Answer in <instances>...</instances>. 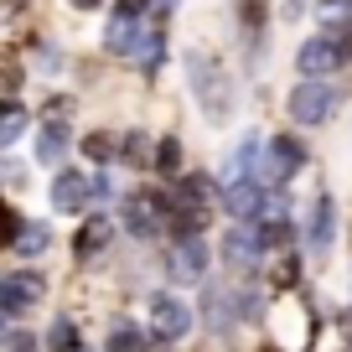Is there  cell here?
<instances>
[{
	"instance_id": "1",
	"label": "cell",
	"mask_w": 352,
	"mask_h": 352,
	"mask_svg": "<svg viewBox=\"0 0 352 352\" xmlns=\"http://www.w3.org/2000/svg\"><path fill=\"white\" fill-rule=\"evenodd\" d=\"M187 78H192V88H197L202 114H208L212 124H223L233 114V83H228V73H223V63L197 47V52H187Z\"/></svg>"
},
{
	"instance_id": "2",
	"label": "cell",
	"mask_w": 352,
	"mask_h": 352,
	"mask_svg": "<svg viewBox=\"0 0 352 352\" xmlns=\"http://www.w3.org/2000/svg\"><path fill=\"white\" fill-rule=\"evenodd\" d=\"M285 109H290V120H296L300 130H316V124L331 120V109H337V88L321 83V78H306V83L290 88Z\"/></svg>"
},
{
	"instance_id": "3",
	"label": "cell",
	"mask_w": 352,
	"mask_h": 352,
	"mask_svg": "<svg viewBox=\"0 0 352 352\" xmlns=\"http://www.w3.org/2000/svg\"><path fill=\"white\" fill-rule=\"evenodd\" d=\"M94 192H99V176H88V171H57L52 176V212H83Z\"/></svg>"
},
{
	"instance_id": "4",
	"label": "cell",
	"mask_w": 352,
	"mask_h": 352,
	"mask_svg": "<svg viewBox=\"0 0 352 352\" xmlns=\"http://www.w3.org/2000/svg\"><path fill=\"white\" fill-rule=\"evenodd\" d=\"M36 296H42V275H36V270H16V275L0 280V311H6V316H21Z\"/></svg>"
},
{
	"instance_id": "5",
	"label": "cell",
	"mask_w": 352,
	"mask_h": 352,
	"mask_svg": "<svg viewBox=\"0 0 352 352\" xmlns=\"http://www.w3.org/2000/svg\"><path fill=\"white\" fill-rule=\"evenodd\" d=\"M342 63H347V57H342V42H331V36H311L296 52V67L306 78H321V73H331V67H342Z\"/></svg>"
},
{
	"instance_id": "6",
	"label": "cell",
	"mask_w": 352,
	"mask_h": 352,
	"mask_svg": "<svg viewBox=\"0 0 352 352\" xmlns=\"http://www.w3.org/2000/svg\"><path fill=\"white\" fill-rule=\"evenodd\" d=\"M124 228H130L135 239H155V233L166 228L161 197H151V192H140V197H130V202H124Z\"/></svg>"
},
{
	"instance_id": "7",
	"label": "cell",
	"mask_w": 352,
	"mask_h": 352,
	"mask_svg": "<svg viewBox=\"0 0 352 352\" xmlns=\"http://www.w3.org/2000/svg\"><path fill=\"white\" fill-rule=\"evenodd\" d=\"M187 327H192V311L182 306L176 296H155L151 300V331H155V337H166V342L187 337Z\"/></svg>"
},
{
	"instance_id": "8",
	"label": "cell",
	"mask_w": 352,
	"mask_h": 352,
	"mask_svg": "<svg viewBox=\"0 0 352 352\" xmlns=\"http://www.w3.org/2000/svg\"><path fill=\"white\" fill-rule=\"evenodd\" d=\"M300 166H306V151H300V140H290V135H275V140H270L264 176H270V182H285V176H296Z\"/></svg>"
},
{
	"instance_id": "9",
	"label": "cell",
	"mask_w": 352,
	"mask_h": 352,
	"mask_svg": "<svg viewBox=\"0 0 352 352\" xmlns=\"http://www.w3.org/2000/svg\"><path fill=\"white\" fill-rule=\"evenodd\" d=\"M109 239H114V223L104 218V212H94V218H83V228L73 233V249H78V259H94V254L109 249Z\"/></svg>"
},
{
	"instance_id": "10",
	"label": "cell",
	"mask_w": 352,
	"mask_h": 352,
	"mask_svg": "<svg viewBox=\"0 0 352 352\" xmlns=\"http://www.w3.org/2000/svg\"><path fill=\"white\" fill-rule=\"evenodd\" d=\"M223 202H228L233 218H259L270 197L259 192V182H254V176H243V182H228V197H223Z\"/></svg>"
},
{
	"instance_id": "11",
	"label": "cell",
	"mask_w": 352,
	"mask_h": 352,
	"mask_svg": "<svg viewBox=\"0 0 352 352\" xmlns=\"http://www.w3.org/2000/svg\"><path fill=\"white\" fill-rule=\"evenodd\" d=\"M171 275L176 280L208 275V243H202V239H182V243H176V254H171Z\"/></svg>"
},
{
	"instance_id": "12",
	"label": "cell",
	"mask_w": 352,
	"mask_h": 352,
	"mask_svg": "<svg viewBox=\"0 0 352 352\" xmlns=\"http://www.w3.org/2000/svg\"><path fill=\"white\" fill-rule=\"evenodd\" d=\"M259 233H249V228H233L228 239H223V259L233 264V270H243V264H254V254H259Z\"/></svg>"
},
{
	"instance_id": "13",
	"label": "cell",
	"mask_w": 352,
	"mask_h": 352,
	"mask_svg": "<svg viewBox=\"0 0 352 352\" xmlns=\"http://www.w3.org/2000/svg\"><path fill=\"white\" fill-rule=\"evenodd\" d=\"M331 233H337V202L321 192V197H316V212H311V249H327Z\"/></svg>"
},
{
	"instance_id": "14",
	"label": "cell",
	"mask_w": 352,
	"mask_h": 352,
	"mask_svg": "<svg viewBox=\"0 0 352 352\" xmlns=\"http://www.w3.org/2000/svg\"><path fill=\"white\" fill-rule=\"evenodd\" d=\"M300 285V254H275V264H270V290L275 296H285V290H296Z\"/></svg>"
},
{
	"instance_id": "15",
	"label": "cell",
	"mask_w": 352,
	"mask_h": 352,
	"mask_svg": "<svg viewBox=\"0 0 352 352\" xmlns=\"http://www.w3.org/2000/svg\"><path fill=\"white\" fill-rule=\"evenodd\" d=\"M67 140H73V135H67V124H63V120H47L42 135H36V161H57V155L67 151Z\"/></svg>"
},
{
	"instance_id": "16",
	"label": "cell",
	"mask_w": 352,
	"mask_h": 352,
	"mask_svg": "<svg viewBox=\"0 0 352 352\" xmlns=\"http://www.w3.org/2000/svg\"><path fill=\"white\" fill-rule=\"evenodd\" d=\"M155 171L161 176H182V140H176V135H166V140L155 145Z\"/></svg>"
},
{
	"instance_id": "17",
	"label": "cell",
	"mask_w": 352,
	"mask_h": 352,
	"mask_svg": "<svg viewBox=\"0 0 352 352\" xmlns=\"http://www.w3.org/2000/svg\"><path fill=\"white\" fill-rule=\"evenodd\" d=\"M21 135H26V109L11 99V104H6V120H0V145H16Z\"/></svg>"
},
{
	"instance_id": "18",
	"label": "cell",
	"mask_w": 352,
	"mask_h": 352,
	"mask_svg": "<svg viewBox=\"0 0 352 352\" xmlns=\"http://www.w3.org/2000/svg\"><path fill=\"white\" fill-rule=\"evenodd\" d=\"M109 352H145V331L114 327V331H109Z\"/></svg>"
},
{
	"instance_id": "19",
	"label": "cell",
	"mask_w": 352,
	"mask_h": 352,
	"mask_svg": "<svg viewBox=\"0 0 352 352\" xmlns=\"http://www.w3.org/2000/svg\"><path fill=\"white\" fill-rule=\"evenodd\" d=\"M316 16H321V26H342V21H352V0H316Z\"/></svg>"
},
{
	"instance_id": "20",
	"label": "cell",
	"mask_w": 352,
	"mask_h": 352,
	"mask_svg": "<svg viewBox=\"0 0 352 352\" xmlns=\"http://www.w3.org/2000/svg\"><path fill=\"white\" fill-rule=\"evenodd\" d=\"M47 243H52V233H47L42 223H26L21 239H16V254H36V249H47Z\"/></svg>"
},
{
	"instance_id": "21",
	"label": "cell",
	"mask_w": 352,
	"mask_h": 352,
	"mask_svg": "<svg viewBox=\"0 0 352 352\" xmlns=\"http://www.w3.org/2000/svg\"><path fill=\"white\" fill-rule=\"evenodd\" d=\"M47 352H78L73 321H52V331H47Z\"/></svg>"
},
{
	"instance_id": "22",
	"label": "cell",
	"mask_w": 352,
	"mask_h": 352,
	"mask_svg": "<svg viewBox=\"0 0 352 352\" xmlns=\"http://www.w3.org/2000/svg\"><path fill=\"white\" fill-rule=\"evenodd\" d=\"M83 155L104 166V161L114 155V140H109V135H99V130H94V135H83Z\"/></svg>"
},
{
	"instance_id": "23",
	"label": "cell",
	"mask_w": 352,
	"mask_h": 352,
	"mask_svg": "<svg viewBox=\"0 0 352 352\" xmlns=\"http://www.w3.org/2000/svg\"><path fill=\"white\" fill-rule=\"evenodd\" d=\"M6 352H42V337H32V331H11V337H6Z\"/></svg>"
},
{
	"instance_id": "24",
	"label": "cell",
	"mask_w": 352,
	"mask_h": 352,
	"mask_svg": "<svg viewBox=\"0 0 352 352\" xmlns=\"http://www.w3.org/2000/svg\"><path fill=\"white\" fill-rule=\"evenodd\" d=\"M243 26H249V32L264 26V0H243Z\"/></svg>"
},
{
	"instance_id": "25",
	"label": "cell",
	"mask_w": 352,
	"mask_h": 352,
	"mask_svg": "<svg viewBox=\"0 0 352 352\" xmlns=\"http://www.w3.org/2000/svg\"><path fill=\"white\" fill-rule=\"evenodd\" d=\"M114 16H130V21H140V16H145V0H114Z\"/></svg>"
},
{
	"instance_id": "26",
	"label": "cell",
	"mask_w": 352,
	"mask_h": 352,
	"mask_svg": "<svg viewBox=\"0 0 352 352\" xmlns=\"http://www.w3.org/2000/svg\"><path fill=\"white\" fill-rule=\"evenodd\" d=\"M16 88H21V67H16V57L6 63V99H16Z\"/></svg>"
},
{
	"instance_id": "27",
	"label": "cell",
	"mask_w": 352,
	"mask_h": 352,
	"mask_svg": "<svg viewBox=\"0 0 352 352\" xmlns=\"http://www.w3.org/2000/svg\"><path fill=\"white\" fill-rule=\"evenodd\" d=\"M124 155H130V161H145V135H130V145H124Z\"/></svg>"
},
{
	"instance_id": "28",
	"label": "cell",
	"mask_w": 352,
	"mask_h": 352,
	"mask_svg": "<svg viewBox=\"0 0 352 352\" xmlns=\"http://www.w3.org/2000/svg\"><path fill=\"white\" fill-rule=\"evenodd\" d=\"M285 11H290V16H300V11H306V6H300V0H285Z\"/></svg>"
},
{
	"instance_id": "29",
	"label": "cell",
	"mask_w": 352,
	"mask_h": 352,
	"mask_svg": "<svg viewBox=\"0 0 352 352\" xmlns=\"http://www.w3.org/2000/svg\"><path fill=\"white\" fill-rule=\"evenodd\" d=\"M73 6H78V11H94V6H99V0H73Z\"/></svg>"
}]
</instances>
